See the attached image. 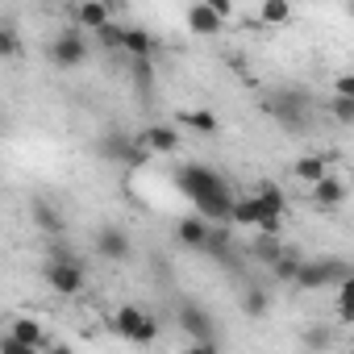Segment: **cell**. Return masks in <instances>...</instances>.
I'll list each match as a JSON object with an SVG mask.
<instances>
[{
  "label": "cell",
  "mask_w": 354,
  "mask_h": 354,
  "mask_svg": "<svg viewBox=\"0 0 354 354\" xmlns=\"http://www.w3.org/2000/svg\"><path fill=\"white\" fill-rule=\"evenodd\" d=\"M138 138H142L154 154H175V150H180V133H175V125H146Z\"/></svg>",
  "instance_id": "cell-14"
},
{
  "label": "cell",
  "mask_w": 354,
  "mask_h": 354,
  "mask_svg": "<svg viewBox=\"0 0 354 354\" xmlns=\"http://www.w3.org/2000/svg\"><path fill=\"white\" fill-rule=\"evenodd\" d=\"M96 42H100L109 55H125V26H117V21L100 26V30H96Z\"/></svg>",
  "instance_id": "cell-25"
},
{
  "label": "cell",
  "mask_w": 354,
  "mask_h": 354,
  "mask_svg": "<svg viewBox=\"0 0 354 354\" xmlns=\"http://www.w3.org/2000/svg\"><path fill=\"white\" fill-rule=\"evenodd\" d=\"M50 63L55 67H63V71H71V67H84L88 63V42H84V34L80 30H63L55 42H50Z\"/></svg>",
  "instance_id": "cell-7"
},
{
  "label": "cell",
  "mask_w": 354,
  "mask_h": 354,
  "mask_svg": "<svg viewBox=\"0 0 354 354\" xmlns=\"http://www.w3.org/2000/svg\"><path fill=\"white\" fill-rule=\"evenodd\" d=\"M175 188H180L188 201H196V196L221 192V188H230V184H225L221 171H213V167H205V162H184V167H175Z\"/></svg>",
  "instance_id": "cell-2"
},
{
  "label": "cell",
  "mask_w": 354,
  "mask_h": 354,
  "mask_svg": "<svg viewBox=\"0 0 354 354\" xmlns=\"http://www.w3.org/2000/svg\"><path fill=\"white\" fill-rule=\"evenodd\" d=\"M192 205H196V213H201V217H209V221H230V213H234V192H230V188H221V192L196 196Z\"/></svg>",
  "instance_id": "cell-13"
},
{
  "label": "cell",
  "mask_w": 354,
  "mask_h": 354,
  "mask_svg": "<svg viewBox=\"0 0 354 354\" xmlns=\"http://www.w3.org/2000/svg\"><path fill=\"white\" fill-rule=\"evenodd\" d=\"M238 304H242V313H246L250 321H259V317H267V313H271V292H267V288H259V283H246V288H242V296H238Z\"/></svg>",
  "instance_id": "cell-16"
},
{
  "label": "cell",
  "mask_w": 354,
  "mask_h": 354,
  "mask_svg": "<svg viewBox=\"0 0 354 354\" xmlns=\"http://www.w3.org/2000/svg\"><path fill=\"white\" fill-rule=\"evenodd\" d=\"M300 263H304V259H300L296 250H283V254L271 263V271H275V279H279V283H296V271H300Z\"/></svg>",
  "instance_id": "cell-26"
},
{
  "label": "cell",
  "mask_w": 354,
  "mask_h": 354,
  "mask_svg": "<svg viewBox=\"0 0 354 354\" xmlns=\"http://www.w3.org/2000/svg\"><path fill=\"white\" fill-rule=\"evenodd\" d=\"M263 113H267L279 129L300 133V129H308L313 100H308V92H300V88H271V92L263 96Z\"/></svg>",
  "instance_id": "cell-1"
},
{
  "label": "cell",
  "mask_w": 354,
  "mask_h": 354,
  "mask_svg": "<svg viewBox=\"0 0 354 354\" xmlns=\"http://www.w3.org/2000/svg\"><path fill=\"white\" fill-rule=\"evenodd\" d=\"M0 50H5L9 59H17V50H21V46H17V34H13V30H5V34H0Z\"/></svg>",
  "instance_id": "cell-32"
},
{
  "label": "cell",
  "mask_w": 354,
  "mask_h": 354,
  "mask_svg": "<svg viewBox=\"0 0 354 354\" xmlns=\"http://www.w3.org/2000/svg\"><path fill=\"white\" fill-rule=\"evenodd\" d=\"M254 196L263 201V209H267V213H275V217H283V213H288V201H283V188H279V184L263 180V184H254Z\"/></svg>",
  "instance_id": "cell-22"
},
{
  "label": "cell",
  "mask_w": 354,
  "mask_h": 354,
  "mask_svg": "<svg viewBox=\"0 0 354 354\" xmlns=\"http://www.w3.org/2000/svg\"><path fill=\"white\" fill-rule=\"evenodd\" d=\"M250 254H254V263L271 267V263L283 254V242H279V234H263V230H259V238L250 242Z\"/></svg>",
  "instance_id": "cell-19"
},
{
  "label": "cell",
  "mask_w": 354,
  "mask_h": 354,
  "mask_svg": "<svg viewBox=\"0 0 354 354\" xmlns=\"http://www.w3.org/2000/svg\"><path fill=\"white\" fill-rule=\"evenodd\" d=\"M42 279L59 296H75V292H84V259H46Z\"/></svg>",
  "instance_id": "cell-6"
},
{
  "label": "cell",
  "mask_w": 354,
  "mask_h": 354,
  "mask_svg": "<svg viewBox=\"0 0 354 354\" xmlns=\"http://www.w3.org/2000/svg\"><path fill=\"white\" fill-rule=\"evenodd\" d=\"M346 275H350V267H346V263H337V259H304V263H300V271H296V288H300V292L337 288Z\"/></svg>",
  "instance_id": "cell-3"
},
{
  "label": "cell",
  "mask_w": 354,
  "mask_h": 354,
  "mask_svg": "<svg viewBox=\"0 0 354 354\" xmlns=\"http://www.w3.org/2000/svg\"><path fill=\"white\" fill-rule=\"evenodd\" d=\"M205 5H213V9H217V13H221L225 21L234 17V0H205Z\"/></svg>",
  "instance_id": "cell-33"
},
{
  "label": "cell",
  "mask_w": 354,
  "mask_h": 354,
  "mask_svg": "<svg viewBox=\"0 0 354 354\" xmlns=\"http://www.w3.org/2000/svg\"><path fill=\"white\" fill-rule=\"evenodd\" d=\"M329 117L337 125H354V96H333L329 100Z\"/></svg>",
  "instance_id": "cell-29"
},
{
  "label": "cell",
  "mask_w": 354,
  "mask_h": 354,
  "mask_svg": "<svg viewBox=\"0 0 354 354\" xmlns=\"http://www.w3.org/2000/svg\"><path fill=\"white\" fill-rule=\"evenodd\" d=\"M300 342H304V346H317V350H321V346H333V329H325V325H321V329H308Z\"/></svg>",
  "instance_id": "cell-30"
},
{
  "label": "cell",
  "mask_w": 354,
  "mask_h": 354,
  "mask_svg": "<svg viewBox=\"0 0 354 354\" xmlns=\"http://www.w3.org/2000/svg\"><path fill=\"white\" fill-rule=\"evenodd\" d=\"M209 234H213V221L209 217H184L180 225H175V238H180V246H188V250H196V254H205V246H209Z\"/></svg>",
  "instance_id": "cell-10"
},
{
  "label": "cell",
  "mask_w": 354,
  "mask_h": 354,
  "mask_svg": "<svg viewBox=\"0 0 354 354\" xmlns=\"http://www.w3.org/2000/svg\"><path fill=\"white\" fill-rule=\"evenodd\" d=\"M30 217H34L38 230H46V234H63V217H59L46 201H34V205H30Z\"/></svg>",
  "instance_id": "cell-24"
},
{
  "label": "cell",
  "mask_w": 354,
  "mask_h": 354,
  "mask_svg": "<svg viewBox=\"0 0 354 354\" xmlns=\"http://www.w3.org/2000/svg\"><path fill=\"white\" fill-rule=\"evenodd\" d=\"M230 230H234L230 221H213V234H209V246H205V254H209L213 263H221V267H230V263L238 267V259H234L238 246H234V234H230Z\"/></svg>",
  "instance_id": "cell-9"
},
{
  "label": "cell",
  "mask_w": 354,
  "mask_h": 354,
  "mask_svg": "<svg viewBox=\"0 0 354 354\" xmlns=\"http://www.w3.org/2000/svg\"><path fill=\"white\" fill-rule=\"evenodd\" d=\"M313 201H317V209H337L346 201V184L337 180V175H321V180L313 184Z\"/></svg>",
  "instance_id": "cell-15"
},
{
  "label": "cell",
  "mask_w": 354,
  "mask_h": 354,
  "mask_svg": "<svg viewBox=\"0 0 354 354\" xmlns=\"http://www.w3.org/2000/svg\"><path fill=\"white\" fill-rule=\"evenodd\" d=\"M125 55H129V59H150V55H154V38H150L146 30L125 26Z\"/></svg>",
  "instance_id": "cell-23"
},
{
  "label": "cell",
  "mask_w": 354,
  "mask_h": 354,
  "mask_svg": "<svg viewBox=\"0 0 354 354\" xmlns=\"http://www.w3.org/2000/svg\"><path fill=\"white\" fill-rule=\"evenodd\" d=\"M180 329L192 337V346L201 350V354H213L221 342H217V333H213V313L205 308V304H184L180 308Z\"/></svg>",
  "instance_id": "cell-5"
},
{
  "label": "cell",
  "mask_w": 354,
  "mask_h": 354,
  "mask_svg": "<svg viewBox=\"0 0 354 354\" xmlns=\"http://www.w3.org/2000/svg\"><path fill=\"white\" fill-rule=\"evenodd\" d=\"M129 234L121 230V225H100L96 230V254L104 259V263H125L129 259Z\"/></svg>",
  "instance_id": "cell-8"
},
{
  "label": "cell",
  "mask_w": 354,
  "mask_h": 354,
  "mask_svg": "<svg viewBox=\"0 0 354 354\" xmlns=\"http://www.w3.org/2000/svg\"><path fill=\"white\" fill-rule=\"evenodd\" d=\"M259 21L263 26H288L292 21V0H259Z\"/></svg>",
  "instance_id": "cell-21"
},
{
  "label": "cell",
  "mask_w": 354,
  "mask_h": 354,
  "mask_svg": "<svg viewBox=\"0 0 354 354\" xmlns=\"http://www.w3.org/2000/svg\"><path fill=\"white\" fill-rule=\"evenodd\" d=\"M188 30H192V34H201V38H213V34H221V30H225V17H221L213 5L196 0V5L188 9Z\"/></svg>",
  "instance_id": "cell-12"
},
{
  "label": "cell",
  "mask_w": 354,
  "mask_h": 354,
  "mask_svg": "<svg viewBox=\"0 0 354 354\" xmlns=\"http://www.w3.org/2000/svg\"><path fill=\"white\" fill-rule=\"evenodd\" d=\"M9 333H17L21 342H30L34 350H46V337H42V325L38 321H13L9 325Z\"/></svg>",
  "instance_id": "cell-27"
},
{
  "label": "cell",
  "mask_w": 354,
  "mask_h": 354,
  "mask_svg": "<svg viewBox=\"0 0 354 354\" xmlns=\"http://www.w3.org/2000/svg\"><path fill=\"white\" fill-rule=\"evenodd\" d=\"M350 21H354V0H350Z\"/></svg>",
  "instance_id": "cell-34"
},
{
  "label": "cell",
  "mask_w": 354,
  "mask_h": 354,
  "mask_svg": "<svg viewBox=\"0 0 354 354\" xmlns=\"http://www.w3.org/2000/svg\"><path fill=\"white\" fill-rule=\"evenodd\" d=\"M113 329H117L125 342H133V346H150V342L158 337V321H154L146 308H138V304L117 308V313H113Z\"/></svg>",
  "instance_id": "cell-4"
},
{
  "label": "cell",
  "mask_w": 354,
  "mask_h": 354,
  "mask_svg": "<svg viewBox=\"0 0 354 354\" xmlns=\"http://www.w3.org/2000/svg\"><path fill=\"white\" fill-rule=\"evenodd\" d=\"M292 171H296V180H300V184H308V188H313L321 175H329V158H325V154H304V158H296V167H292Z\"/></svg>",
  "instance_id": "cell-18"
},
{
  "label": "cell",
  "mask_w": 354,
  "mask_h": 354,
  "mask_svg": "<svg viewBox=\"0 0 354 354\" xmlns=\"http://www.w3.org/2000/svg\"><path fill=\"white\" fill-rule=\"evenodd\" d=\"M133 142H138V138H129L125 129H109V133L96 138V154H100L104 162H129Z\"/></svg>",
  "instance_id": "cell-11"
},
{
  "label": "cell",
  "mask_w": 354,
  "mask_h": 354,
  "mask_svg": "<svg viewBox=\"0 0 354 354\" xmlns=\"http://www.w3.org/2000/svg\"><path fill=\"white\" fill-rule=\"evenodd\" d=\"M184 129H192V133H217L221 129V121H217V113L213 109H188V113H180L175 117Z\"/></svg>",
  "instance_id": "cell-17"
},
{
  "label": "cell",
  "mask_w": 354,
  "mask_h": 354,
  "mask_svg": "<svg viewBox=\"0 0 354 354\" xmlns=\"http://www.w3.org/2000/svg\"><path fill=\"white\" fill-rule=\"evenodd\" d=\"M75 17H80V26H88V30H100V26H109V21H113L109 0H84V5L75 9Z\"/></svg>",
  "instance_id": "cell-20"
},
{
  "label": "cell",
  "mask_w": 354,
  "mask_h": 354,
  "mask_svg": "<svg viewBox=\"0 0 354 354\" xmlns=\"http://www.w3.org/2000/svg\"><path fill=\"white\" fill-rule=\"evenodd\" d=\"M337 313H342V321L354 325V271L337 283Z\"/></svg>",
  "instance_id": "cell-28"
},
{
  "label": "cell",
  "mask_w": 354,
  "mask_h": 354,
  "mask_svg": "<svg viewBox=\"0 0 354 354\" xmlns=\"http://www.w3.org/2000/svg\"><path fill=\"white\" fill-rule=\"evenodd\" d=\"M333 96H354V75H333Z\"/></svg>",
  "instance_id": "cell-31"
}]
</instances>
